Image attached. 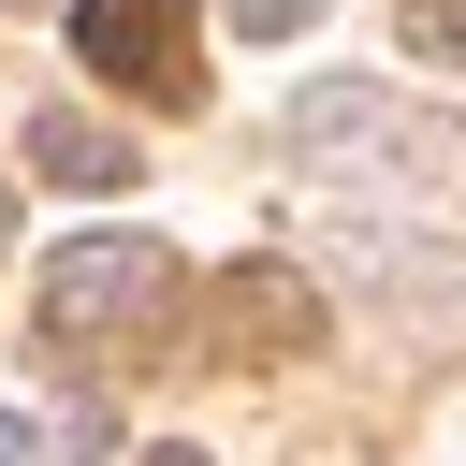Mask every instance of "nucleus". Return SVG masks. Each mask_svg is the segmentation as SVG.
Segmentation results:
<instances>
[{
    "mask_svg": "<svg viewBox=\"0 0 466 466\" xmlns=\"http://www.w3.org/2000/svg\"><path fill=\"white\" fill-rule=\"evenodd\" d=\"M29 451H44V437H29V422H15V408H0V466H29Z\"/></svg>",
    "mask_w": 466,
    "mask_h": 466,
    "instance_id": "obj_8",
    "label": "nucleus"
},
{
    "mask_svg": "<svg viewBox=\"0 0 466 466\" xmlns=\"http://www.w3.org/2000/svg\"><path fill=\"white\" fill-rule=\"evenodd\" d=\"M160 291H175L160 233H87L44 262V335H131V320H160Z\"/></svg>",
    "mask_w": 466,
    "mask_h": 466,
    "instance_id": "obj_1",
    "label": "nucleus"
},
{
    "mask_svg": "<svg viewBox=\"0 0 466 466\" xmlns=\"http://www.w3.org/2000/svg\"><path fill=\"white\" fill-rule=\"evenodd\" d=\"M0 233H15V189H0Z\"/></svg>",
    "mask_w": 466,
    "mask_h": 466,
    "instance_id": "obj_10",
    "label": "nucleus"
},
{
    "mask_svg": "<svg viewBox=\"0 0 466 466\" xmlns=\"http://www.w3.org/2000/svg\"><path fill=\"white\" fill-rule=\"evenodd\" d=\"M29 175H58V189H131V146H116L102 116H29Z\"/></svg>",
    "mask_w": 466,
    "mask_h": 466,
    "instance_id": "obj_5",
    "label": "nucleus"
},
{
    "mask_svg": "<svg viewBox=\"0 0 466 466\" xmlns=\"http://www.w3.org/2000/svg\"><path fill=\"white\" fill-rule=\"evenodd\" d=\"M408 44L422 58H466V0H408Z\"/></svg>",
    "mask_w": 466,
    "mask_h": 466,
    "instance_id": "obj_6",
    "label": "nucleus"
},
{
    "mask_svg": "<svg viewBox=\"0 0 466 466\" xmlns=\"http://www.w3.org/2000/svg\"><path fill=\"white\" fill-rule=\"evenodd\" d=\"M291 146H306V160H379V175H437V131H422L408 102H379V87H306V102H291Z\"/></svg>",
    "mask_w": 466,
    "mask_h": 466,
    "instance_id": "obj_3",
    "label": "nucleus"
},
{
    "mask_svg": "<svg viewBox=\"0 0 466 466\" xmlns=\"http://www.w3.org/2000/svg\"><path fill=\"white\" fill-rule=\"evenodd\" d=\"M146 466H204V451H146Z\"/></svg>",
    "mask_w": 466,
    "mask_h": 466,
    "instance_id": "obj_9",
    "label": "nucleus"
},
{
    "mask_svg": "<svg viewBox=\"0 0 466 466\" xmlns=\"http://www.w3.org/2000/svg\"><path fill=\"white\" fill-rule=\"evenodd\" d=\"M218 350H248V364L320 350V291H306L291 262H233V277H218Z\"/></svg>",
    "mask_w": 466,
    "mask_h": 466,
    "instance_id": "obj_4",
    "label": "nucleus"
},
{
    "mask_svg": "<svg viewBox=\"0 0 466 466\" xmlns=\"http://www.w3.org/2000/svg\"><path fill=\"white\" fill-rule=\"evenodd\" d=\"M218 15H233V29H248V44H291V29H306V15H320V0H218Z\"/></svg>",
    "mask_w": 466,
    "mask_h": 466,
    "instance_id": "obj_7",
    "label": "nucleus"
},
{
    "mask_svg": "<svg viewBox=\"0 0 466 466\" xmlns=\"http://www.w3.org/2000/svg\"><path fill=\"white\" fill-rule=\"evenodd\" d=\"M73 58H87L102 87L189 102V0H73Z\"/></svg>",
    "mask_w": 466,
    "mask_h": 466,
    "instance_id": "obj_2",
    "label": "nucleus"
}]
</instances>
